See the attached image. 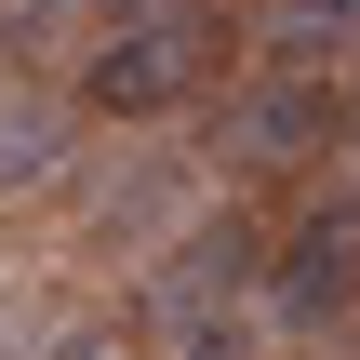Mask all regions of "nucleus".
<instances>
[{
    "label": "nucleus",
    "mask_w": 360,
    "mask_h": 360,
    "mask_svg": "<svg viewBox=\"0 0 360 360\" xmlns=\"http://www.w3.org/2000/svg\"><path fill=\"white\" fill-rule=\"evenodd\" d=\"M321 147H347V80L334 67L267 53L254 80H227V107H214V160L227 174H307Z\"/></svg>",
    "instance_id": "obj_2"
},
{
    "label": "nucleus",
    "mask_w": 360,
    "mask_h": 360,
    "mask_svg": "<svg viewBox=\"0 0 360 360\" xmlns=\"http://www.w3.org/2000/svg\"><path fill=\"white\" fill-rule=\"evenodd\" d=\"M67 187H80V200H67V240H80V254H134V240L174 227V187H187V174H174V160H107V174H67Z\"/></svg>",
    "instance_id": "obj_5"
},
{
    "label": "nucleus",
    "mask_w": 360,
    "mask_h": 360,
    "mask_svg": "<svg viewBox=\"0 0 360 360\" xmlns=\"http://www.w3.org/2000/svg\"><path fill=\"white\" fill-rule=\"evenodd\" d=\"M27 360H147V334H134V321H53Z\"/></svg>",
    "instance_id": "obj_6"
},
{
    "label": "nucleus",
    "mask_w": 360,
    "mask_h": 360,
    "mask_svg": "<svg viewBox=\"0 0 360 360\" xmlns=\"http://www.w3.org/2000/svg\"><path fill=\"white\" fill-rule=\"evenodd\" d=\"M347 147H360V94H347Z\"/></svg>",
    "instance_id": "obj_7"
},
{
    "label": "nucleus",
    "mask_w": 360,
    "mask_h": 360,
    "mask_svg": "<svg viewBox=\"0 0 360 360\" xmlns=\"http://www.w3.org/2000/svg\"><path fill=\"white\" fill-rule=\"evenodd\" d=\"M67 174H80V107H67V94H27V80H0V214H27V200H67Z\"/></svg>",
    "instance_id": "obj_4"
},
{
    "label": "nucleus",
    "mask_w": 360,
    "mask_h": 360,
    "mask_svg": "<svg viewBox=\"0 0 360 360\" xmlns=\"http://www.w3.org/2000/svg\"><path fill=\"white\" fill-rule=\"evenodd\" d=\"M227 80V13H160V27H107L80 53V107L147 134V120H187L200 94Z\"/></svg>",
    "instance_id": "obj_1"
},
{
    "label": "nucleus",
    "mask_w": 360,
    "mask_h": 360,
    "mask_svg": "<svg viewBox=\"0 0 360 360\" xmlns=\"http://www.w3.org/2000/svg\"><path fill=\"white\" fill-rule=\"evenodd\" d=\"M347 307H360V200H334V214H307V227L267 254L254 321H267V334H334Z\"/></svg>",
    "instance_id": "obj_3"
}]
</instances>
